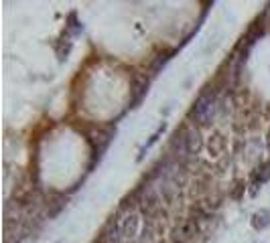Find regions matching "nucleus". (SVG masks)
Listing matches in <instances>:
<instances>
[{"label": "nucleus", "instance_id": "1", "mask_svg": "<svg viewBox=\"0 0 270 243\" xmlns=\"http://www.w3.org/2000/svg\"><path fill=\"white\" fill-rule=\"evenodd\" d=\"M140 233V207L138 202L122 207L116 217H112L106 229L104 241L106 243H132L138 239Z\"/></svg>", "mask_w": 270, "mask_h": 243}, {"label": "nucleus", "instance_id": "8", "mask_svg": "<svg viewBox=\"0 0 270 243\" xmlns=\"http://www.w3.org/2000/svg\"><path fill=\"white\" fill-rule=\"evenodd\" d=\"M224 148H225V140L222 134H213V136L209 138V152L213 156H220L224 152Z\"/></svg>", "mask_w": 270, "mask_h": 243}, {"label": "nucleus", "instance_id": "5", "mask_svg": "<svg viewBox=\"0 0 270 243\" xmlns=\"http://www.w3.org/2000/svg\"><path fill=\"white\" fill-rule=\"evenodd\" d=\"M148 91V79H136L134 81V89H132V101L130 107H136V103L142 101V98L146 96Z\"/></svg>", "mask_w": 270, "mask_h": 243}, {"label": "nucleus", "instance_id": "6", "mask_svg": "<svg viewBox=\"0 0 270 243\" xmlns=\"http://www.w3.org/2000/svg\"><path fill=\"white\" fill-rule=\"evenodd\" d=\"M252 227L256 229V231H264V229L270 225V211L268 209H260V211H256L252 215Z\"/></svg>", "mask_w": 270, "mask_h": 243}, {"label": "nucleus", "instance_id": "3", "mask_svg": "<svg viewBox=\"0 0 270 243\" xmlns=\"http://www.w3.org/2000/svg\"><path fill=\"white\" fill-rule=\"evenodd\" d=\"M270 181V160L264 162V164H260V168L254 172V177H252V188H250V195L254 197L256 193H258V188L262 184H266Z\"/></svg>", "mask_w": 270, "mask_h": 243}, {"label": "nucleus", "instance_id": "11", "mask_svg": "<svg viewBox=\"0 0 270 243\" xmlns=\"http://www.w3.org/2000/svg\"><path fill=\"white\" fill-rule=\"evenodd\" d=\"M175 55V51H169V53H165V55H158V59L153 63V67H151V71H153V75H157L158 71H160V67H165V63L171 59Z\"/></svg>", "mask_w": 270, "mask_h": 243}, {"label": "nucleus", "instance_id": "2", "mask_svg": "<svg viewBox=\"0 0 270 243\" xmlns=\"http://www.w3.org/2000/svg\"><path fill=\"white\" fill-rule=\"evenodd\" d=\"M215 107H218L215 91L209 89V91L201 93V96L197 98V101L193 103V107H191V112H189V116H191V120H195L197 124L207 126V124H211V120H213Z\"/></svg>", "mask_w": 270, "mask_h": 243}, {"label": "nucleus", "instance_id": "12", "mask_svg": "<svg viewBox=\"0 0 270 243\" xmlns=\"http://www.w3.org/2000/svg\"><path fill=\"white\" fill-rule=\"evenodd\" d=\"M266 146H268V150H270V132H268V138H266Z\"/></svg>", "mask_w": 270, "mask_h": 243}, {"label": "nucleus", "instance_id": "7", "mask_svg": "<svg viewBox=\"0 0 270 243\" xmlns=\"http://www.w3.org/2000/svg\"><path fill=\"white\" fill-rule=\"evenodd\" d=\"M165 130H167V124L163 122V124H160V126L157 128V132L153 134L151 138H148V142H146V144L142 146V150H140V154H138V160H142V158H144V154H146V150H151V148H153V146H155V144L158 142V138L163 136V132H165Z\"/></svg>", "mask_w": 270, "mask_h": 243}, {"label": "nucleus", "instance_id": "9", "mask_svg": "<svg viewBox=\"0 0 270 243\" xmlns=\"http://www.w3.org/2000/svg\"><path fill=\"white\" fill-rule=\"evenodd\" d=\"M55 51H57V59L63 63V61L67 59V55H69V51H71V40H69V35H65V39H63V40H59Z\"/></svg>", "mask_w": 270, "mask_h": 243}, {"label": "nucleus", "instance_id": "4", "mask_svg": "<svg viewBox=\"0 0 270 243\" xmlns=\"http://www.w3.org/2000/svg\"><path fill=\"white\" fill-rule=\"evenodd\" d=\"M185 142H187L189 158L197 156L199 150H201V136H199V132L195 128H185Z\"/></svg>", "mask_w": 270, "mask_h": 243}, {"label": "nucleus", "instance_id": "10", "mask_svg": "<svg viewBox=\"0 0 270 243\" xmlns=\"http://www.w3.org/2000/svg\"><path fill=\"white\" fill-rule=\"evenodd\" d=\"M79 31H82V24L77 22V15L75 12H71L69 15V19H67V26H65V35H77Z\"/></svg>", "mask_w": 270, "mask_h": 243}]
</instances>
